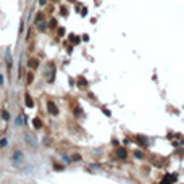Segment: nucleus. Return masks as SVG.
<instances>
[{
    "label": "nucleus",
    "mask_w": 184,
    "mask_h": 184,
    "mask_svg": "<svg viewBox=\"0 0 184 184\" xmlns=\"http://www.w3.org/2000/svg\"><path fill=\"white\" fill-rule=\"evenodd\" d=\"M47 110H48V113H50V115H58V107L55 105L52 100L47 102Z\"/></svg>",
    "instance_id": "1"
},
{
    "label": "nucleus",
    "mask_w": 184,
    "mask_h": 184,
    "mask_svg": "<svg viewBox=\"0 0 184 184\" xmlns=\"http://www.w3.org/2000/svg\"><path fill=\"white\" fill-rule=\"evenodd\" d=\"M26 107H29V108H32V107H34V100L31 99V95H29V94H26Z\"/></svg>",
    "instance_id": "2"
},
{
    "label": "nucleus",
    "mask_w": 184,
    "mask_h": 184,
    "mask_svg": "<svg viewBox=\"0 0 184 184\" xmlns=\"http://www.w3.org/2000/svg\"><path fill=\"white\" fill-rule=\"evenodd\" d=\"M176 179H178V178H176L174 174H170L168 178H163V182H174Z\"/></svg>",
    "instance_id": "3"
},
{
    "label": "nucleus",
    "mask_w": 184,
    "mask_h": 184,
    "mask_svg": "<svg viewBox=\"0 0 184 184\" xmlns=\"http://www.w3.org/2000/svg\"><path fill=\"white\" fill-rule=\"evenodd\" d=\"M32 124H34L36 129H39V128H42V121H40L39 118H34V120H32Z\"/></svg>",
    "instance_id": "4"
},
{
    "label": "nucleus",
    "mask_w": 184,
    "mask_h": 184,
    "mask_svg": "<svg viewBox=\"0 0 184 184\" xmlns=\"http://www.w3.org/2000/svg\"><path fill=\"white\" fill-rule=\"evenodd\" d=\"M116 155H118L120 158H126V155H128V152H126L124 149H118V152H116Z\"/></svg>",
    "instance_id": "5"
},
{
    "label": "nucleus",
    "mask_w": 184,
    "mask_h": 184,
    "mask_svg": "<svg viewBox=\"0 0 184 184\" xmlns=\"http://www.w3.org/2000/svg\"><path fill=\"white\" fill-rule=\"evenodd\" d=\"M37 66H39V61H37V60H29V68L36 70Z\"/></svg>",
    "instance_id": "6"
},
{
    "label": "nucleus",
    "mask_w": 184,
    "mask_h": 184,
    "mask_svg": "<svg viewBox=\"0 0 184 184\" xmlns=\"http://www.w3.org/2000/svg\"><path fill=\"white\" fill-rule=\"evenodd\" d=\"M79 87H86V86H87V82H86V79L84 78H79Z\"/></svg>",
    "instance_id": "7"
},
{
    "label": "nucleus",
    "mask_w": 184,
    "mask_h": 184,
    "mask_svg": "<svg viewBox=\"0 0 184 184\" xmlns=\"http://www.w3.org/2000/svg\"><path fill=\"white\" fill-rule=\"evenodd\" d=\"M137 142H140L142 145H147V144H149V140H147V139H144L142 136H140V137H137Z\"/></svg>",
    "instance_id": "8"
},
{
    "label": "nucleus",
    "mask_w": 184,
    "mask_h": 184,
    "mask_svg": "<svg viewBox=\"0 0 184 184\" xmlns=\"http://www.w3.org/2000/svg\"><path fill=\"white\" fill-rule=\"evenodd\" d=\"M70 39H71V40H73V42H79V39H78V37H76V36H70Z\"/></svg>",
    "instance_id": "9"
},
{
    "label": "nucleus",
    "mask_w": 184,
    "mask_h": 184,
    "mask_svg": "<svg viewBox=\"0 0 184 184\" xmlns=\"http://www.w3.org/2000/svg\"><path fill=\"white\" fill-rule=\"evenodd\" d=\"M55 26H57V21L52 20V21H50V28H55Z\"/></svg>",
    "instance_id": "10"
},
{
    "label": "nucleus",
    "mask_w": 184,
    "mask_h": 184,
    "mask_svg": "<svg viewBox=\"0 0 184 184\" xmlns=\"http://www.w3.org/2000/svg\"><path fill=\"white\" fill-rule=\"evenodd\" d=\"M0 145H2V147L7 145V139H2V140H0Z\"/></svg>",
    "instance_id": "11"
},
{
    "label": "nucleus",
    "mask_w": 184,
    "mask_h": 184,
    "mask_svg": "<svg viewBox=\"0 0 184 184\" xmlns=\"http://www.w3.org/2000/svg\"><path fill=\"white\" fill-rule=\"evenodd\" d=\"M58 32H60V36H63V34H65V29H63V28H60V29H58Z\"/></svg>",
    "instance_id": "12"
},
{
    "label": "nucleus",
    "mask_w": 184,
    "mask_h": 184,
    "mask_svg": "<svg viewBox=\"0 0 184 184\" xmlns=\"http://www.w3.org/2000/svg\"><path fill=\"white\" fill-rule=\"evenodd\" d=\"M2 116H3L5 120H8V113H7V112H3V113H2Z\"/></svg>",
    "instance_id": "13"
},
{
    "label": "nucleus",
    "mask_w": 184,
    "mask_h": 184,
    "mask_svg": "<svg viewBox=\"0 0 184 184\" xmlns=\"http://www.w3.org/2000/svg\"><path fill=\"white\" fill-rule=\"evenodd\" d=\"M2 81H3V79H2V76H0V84H2Z\"/></svg>",
    "instance_id": "14"
},
{
    "label": "nucleus",
    "mask_w": 184,
    "mask_h": 184,
    "mask_svg": "<svg viewBox=\"0 0 184 184\" xmlns=\"http://www.w3.org/2000/svg\"><path fill=\"white\" fill-rule=\"evenodd\" d=\"M71 2H74V0H71Z\"/></svg>",
    "instance_id": "15"
}]
</instances>
